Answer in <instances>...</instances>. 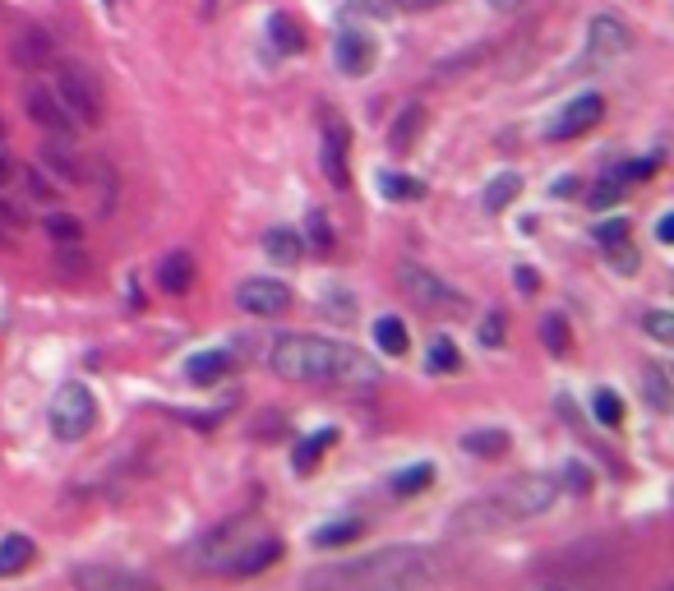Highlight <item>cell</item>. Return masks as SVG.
Returning a JSON list of instances; mask_svg holds the SVG:
<instances>
[{"label":"cell","instance_id":"obj_1","mask_svg":"<svg viewBox=\"0 0 674 591\" xmlns=\"http://www.w3.org/2000/svg\"><path fill=\"white\" fill-rule=\"evenodd\" d=\"M268 361L282 379L291 384H342V388H370L379 384V361L370 351L351 347V342L333 338H305V333H287L277 338Z\"/></svg>","mask_w":674,"mask_h":591},{"label":"cell","instance_id":"obj_2","mask_svg":"<svg viewBox=\"0 0 674 591\" xmlns=\"http://www.w3.org/2000/svg\"><path fill=\"white\" fill-rule=\"evenodd\" d=\"M434 582V564L416 545H388L361 559H342V564L314 568L310 587L333 591H425Z\"/></svg>","mask_w":674,"mask_h":591},{"label":"cell","instance_id":"obj_3","mask_svg":"<svg viewBox=\"0 0 674 591\" xmlns=\"http://www.w3.org/2000/svg\"><path fill=\"white\" fill-rule=\"evenodd\" d=\"M554 499H559V481H550V476H518V481L499 485L494 495L462 504L453 513V531L458 536H481V531H494V527L531 522V518H541V513H550Z\"/></svg>","mask_w":674,"mask_h":591},{"label":"cell","instance_id":"obj_4","mask_svg":"<svg viewBox=\"0 0 674 591\" xmlns=\"http://www.w3.org/2000/svg\"><path fill=\"white\" fill-rule=\"evenodd\" d=\"M56 97L61 107L70 111L74 121L84 125H102V111H107V97H102V84L97 74L79 61H56Z\"/></svg>","mask_w":674,"mask_h":591},{"label":"cell","instance_id":"obj_5","mask_svg":"<svg viewBox=\"0 0 674 591\" xmlns=\"http://www.w3.org/2000/svg\"><path fill=\"white\" fill-rule=\"evenodd\" d=\"M47 421H51V430H56V439H65V444L84 439L88 430H93V421H97L93 388H84L79 379L61 384L56 388V398H51V407H47Z\"/></svg>","mask_w":674,"mask_h":591},{"label":"cell","instance_id":"obj_6","mask_svg":"<svg viewBox=\"0 0 674 591\" xmlns=\"http://www.w3.org/2000/svg\"><path fill=\"white\" fill-rule=\"evenodd\" d=\"M398 287L411 305H421L430 314H462L467 310V296L458 287H448L444 278H434L430 268L421 264H398Z\"/></svg>","mask_w":674,"mask_h":591},{"label":"cell","instance_id":"obj_7","mask_svg":"<svg viewBox=\"0 0 674 591\" xmlns=\"http://www.w3.org/2000/svg\"><path fill=\"white\" fill-rule=\"evenodd\" d=\"M245 541H250V518L222 522V527H213L208 536H199L185 559H190V568H199V573H222V564H227Z\"/></svg>","mask_w":674,"mask_h":591},{"label":"cell","instance_id":"obj_8","mask_svg":"<svg viewBox=\"0 0 674 591\" xmlns=\"http://www.w3.org/2000/svg\"><path fill=\"white\" fill-rule=\"evenodd\" d=\"M633 51V28L619 14H596L587 24V65H610Z\"/></svg>","mask_w":674,"mask_h":591},{"label":"cell","instance_id":"obj_9","mask_svg":"<svg viewBox=\"0 0 674 591\" xmlns=\"http://www.w3.org/2000/svg\"><path fill=\"white\" fill-rule=\"evenodd\" d=\"M74 591H162L153 578L144 573H134V568H121V564H79L70 573Z\"/></svg>","mask_w":674,"mask_h":591},{"label":"cell","instance_id":"obj_10","mask_svg":"<svg viewBox=\"0 0 674 591\" xmlns=\"http://www.w3.org/2000/svg\"><path fill=\"white\" fill-rule=\"evenodd\" d=\"M236 305L254 319H277V314L291 310V287L277 278H245L236 287Z\"/></svg>","mask_w":674,"mask_h":591},{"label":"cell","instance_id":"obj_11","mask_svg":"<svg viewBox=\"0 0 674 591\" xmlns=\"http://www.w3.org/2000/svg\"><path fill=\"white\" fill-rule=\"evenodd\" d=\"M601 116H605V97L601 93H582V97H573V102H568L550 125H545V139H554V144H559V139H578V134L596 130Z\"/></svg>","mask_w":674,"mask_h":591},{"label":"cell","instance_id":"obj_12","mask_svg":"<svg viewBox=\"0 0 674 591\" xmlns=\"http://www.w3.org/2000/svg\"><path fill=\"white\" fill-rule=\"evenodd\" d=\"M24 107H28V121H33L37 130H47V134H65V139L74 134V116L61 107V97H56V88H47L42 79H33V84L24 88Z\"/></svg>","mask_w":674,"mask_h":591},{"label":"cell","instance_id":"obj_13","mask_svg":"<svg viewBox=\"0 0 674 591\" xmlns=\"http://www.w3.org/2000/svg\"><path fill=\"white\" fill-rule=\"evenodd\" d=\"M37 167L47 171L56 185L84 181V157H79V148H74L65 134H47V139L37 144Z\"/></svg>","mask_w":674,"mask_h":591},{"label":"cell","instance_id":"obj_14","mask_svg":"<svg viewBox=\"0 0 674 591\" xmlns=\"http://www.w3.org/2000/svg\"><path fill=\"white\" fill-rule=\"evenodd\" d=\"M374 56H379V47H374V37L365 33V28H342L333 42V61L337 70L347 74V79H365L374 65Z\"/></svg>","mask_w":674,"mask_h":591},{"label":"cell","instance_id":"obj_15","mask_svg":"<svg viewBox=\"0 0 674 591\" xmlns=\"http://www.w3.org/2000/svg\"><path fill=\"white\" fill-rule=\"evenodd\" d=\"M319 130H324V176L337 185V190H347V181H351V171H347L351 130H347V121H337V111H324V116H319Z\"/></svg>","mask_w":674,"mask_h":591},{"label":"cell","instance_id":"obj_16","mask_svg":"<svg viewBox=\"0 0 674 591\" xmlns=\"http://www.w3.org/2000/svg\"><path fill=\"white\" fill-rule=\"evenodd\" d=\"M277 559H282V541H277V536H259V541H245L241 550L222 564V573H227V578H254V573L273 568Z\"/></svg>","mask_w":674,"mask_h":591},{"label":"cell","instance_id":"obj_17","mask_svg":"<svg viewBox=\"0 0 674 591\" xmlns=\"http://www.w3.org/2000/svg\"><path fill=\"white\" fill-rule=\"evenodd\" d=\"M157 287L167 291V296H185L194 287V254L171 250L167 259H157Z\"/></svg>","mask_w":674,"mask_h":591},{"label":"cell","instance_id":"obj_18","mask_svg":"<svg viewBox=\"0 0 674 591\" xmlns=\"http://www.w3.org/2000/svg\"><path fill=\"white\" fill-rule=\"evenodd\" d=\"M421 130H425V107L421 102H407V107L398 111L393 130H388V148H393V153H411L416 139H421Z\"/></svg>","mask_w":674,"mask_h":591},{"label":"cell","instance_id":"obj_19","mask_svg":"<svg viewBox=\"0 0 674 591\" xmlns=\"http://www.w3.org/2000/svg\"><path fill=\"white\" fill-rule=\"evenodd\" d=\"M227 370H236L227 351H199V356H190V361H185V379H190L194 388L217 384V379H222Z\"/></svg>","mask_w":674,"mask_h":591},{"label":"cell","instance_id":"obj_20","mask_svg":"<svg viewBox=\"0 0 674 591\" xmlns=\"http://www.w3.org/2000/svg\"><path fill=\"white\" fill-rule=\"evenodd\" d=\"M37 545L28 541L24 531H10V536H0V578H14V573H24L33 564Z\"/></svg>","mask_w":674,"mask_h":591},{"label":"cell","instance_id":"obj_21","mask_svg":"<svg viewBox=\"0 0 674 591\" xmlns=\"http://www.w3.org/2000/svg\"><path fill=\"white\" fill-rule=\"evenodd\" d=\"M642 393H647V407L651 411H670L674 407V388H670V370H665L661 361L642 365Z\"/></svg>","mask_w":674,"mask_h":591},{"label":"cell","instance_id":"obj_22","mask_svg":"<svg viewBox=\"0 0 674 591\" xmlns=\"http://www.w3.org/2000/svg\"><path fill=\"white\" fill-rule=\"evenodd\" d=\"M47 61H56V47H51L47 33H24L19 42H14V65H24V70H42Z\"/></svg>","mask_w":674,"mask_h":591},{"label":"cell","instance_id":"obj_23","mask_svg":"<svg viewBox=\"0 0 674 591\" xmlns=\"http://www.w3.org/2000/svg\"><path fill=\"white\" fill-rule=\"evenodd\" d=\"M264 254L268 259H277V264H301L305 241L291 227H273V231H264Z\"/></svg>","mask_w":674,"mask_h":591},{"label":"cell","instance_id":"obj_24","mask_svg":"<svg viewBox=\"0 0 674 591\" xmlns=\"http://www.w3.org/2000/svg\"><path fill=\"white\" fill-rule=\"evenodd\" d=\"M268 37H273V47L282 51V56H296V51H305V28L296 24L287 10H277L273 19H268Z\"/></svg>","mask_w":674,"mask_h":591},{"label":"cell","instance_id":"obj_25","mask_svg":"<svg viewBox=\"0 0 674 591\" xmlns=\"http://www.w3.org/2000/svg\"><path fill=\"white\" fill-rule=\"evenodd\" d=\"M434 485V467L430 462H416V467H402L393 481H388V490L398 499H411V495H421V490H430Z\"/></svg>","mask_w":674,"mask_h":591},{"label":"cell","instance_id":"obj_26","mask_svg":"<svg viewBox=\"0 0 674 591\" xmlns=\"http://www.w3.org/2000/svg\"><path fill=\"white\" fill-rule=\"evenodd\" d=\"M374 342H379V351L384 356H407V324H402L398 314H384L379 324H374Z\"/></svg>","mask_w":674,"mask_h":591},{"label":"cell","instance_id":"obj_27","mask_svg":"<svg viewBox=\"0 0 674 591\" xmlns=\"http://www.w3.org/2000/svg\"><path fill=\"white\" fill-rule=\"evenodd\" d=\"M462 448H467L471 458H504V453H508V435H504V430H471V435L462 439Z\"/></svg>","mask_w":674,"mask_h":591},{"label":"cell","instance_id":"obj_28","mask_svg":"<svg viewBox=\"0 0 674 591\" xmlns=\"http://www.w3.org/2000/svg\"><path fill=\"white\" fill-rule=\"evenodd\" d=\"M379 194H384V199H398V204H411V199H425V181L388 171V176H379Z\"/></svg>","mask_w":674,"mask_h":591},{"label":"cell","instance_id":"obj_29","mask_svg":"<svg viewBox=\"0 0 674 591\" xmlns=\"http://www.w3.org/2000/svg\"><path fill=\"white\" fill-rule=\"evenodd\" d=\"M356 536H361V522L342 518V522H328V527L314 531V545H319V550H342V545H351Z\"/></svg>","mask_w":674,"mask_h":591},{"label":"cell","instance_id":"obj_30","mask_svg":"<svg viewBox=\"0 0 674 591\" xmlns=\"http://www.w3.org/2000/svg\"><path fill=\"white\" fill-rule=\"evenodd\" d=\"M541 342H545V351H550V356H564V351L573 347V338H568V319L559 310L541 319Z\"/></svg>","mask_w":674,"mask_h":591},{"label":"cell","instance_id":"obj_31","mask_svg":"<svg viewBox=\"0 0 674 591\" xmlns=\"http://www.w3.org/2000/svg\"><path fill=\"white\" fill-rule=\"evenodd\" d=\"M518 190H522V181L513 176V171H504V176H494L490 181V190H485V208L490 213H504L513 199H518Z\"/></svg>","mask_w":674,"mask_h":591},{"label":"cell","instance_id":"obj_32","mask_svg":"<svg viewBox=\"0 0 674 591\" xmlns=\"http://www.w3.org/2000/svg\"><path fill=\"white\" fill-rule=\"evenodd\" d=\"M333 439H337V430H319V435L301 439V444H296V453H291V467H296V471H310L314 462H319V453H324Z\"/></svg>","mask_w":674,"mask_h":591},{"label":"cell","instance_id":"obj_33","mask_svg":"<svg viewBox=\"0 0 674 591\" xmlns=\"http://www.w3.org/2000/svg\"><path fill=\"white\" fill-rule=\"evenodd\" d=\"M42 227H47L51 241H61V245L84 241V222L74 218V213H47V218H42Z\"/></svg>","mask_w":674,"mask_h":591},{"label":"cell","instance_id":"obj_34","mask_svg":"<svg viewBox=\"0 0 674 591\" xmlns=\"http://www.w3.org/2000/svg\"><path fill=\"white\" fill-rule=\"evenodd\" d=\"M305 250L314 254H333V227H328V218L314 208L310 218H305Z\"/></svg>","mask_w":674,"mask_h":591},{"label":"cell","instance_id":"obj_35","mask_svg":"<svg viewBox=\"0 0 674 591\" xmlns=\"http://www.w3.org/2000/svg\"><path fill=\"white\" fill-rule=\"evenodd\" d=\"M430 370H434V374H453V370H462V351L453 347L448 338H434V347H430Z\"/></svg>","mask_w":674,"mask_h":591},{"label":"cell","instance_id":"obj_36","mask_svg":"<svg viewBox=\"0 0 674 591\" xmlns=\"http://www.w3.org/2000/svg\"><path fill=\"white\" fill-rule=\"evenodd\" d=\"M628 236H633V227H628L624 218H605V222H596V241H601V250H614V245H624Z\"/></svg>","mask_w":674,"mask_h":591},{"label":"cell","instance_id":"obj_37","mask_svg":"<svg viewBox=\"0 0 674 591\" xmlns=\"http://www.w3.org/2000/svg\"><path fill=\"white\" fill-rule=\"evenodd\" d=\"M596 421H605V425L624 421V402H619L614 388H596Z\"/></svg>","mask_w":674,"mask_h":591},{"label":"cell","instance_id":"obj_38","mask_svg":"<svg viewBox=\"0 0 674 591\" xmlns=\"http://www.w3.org/2000/svg\"><path fill=\"white\" fill-rule=\"evenodd\" d=\"M624 190H628V185L619 181V176H605V181L587 194V204H591V208H610L614 199H624Z\"/></svg>","mask_w":674,"mask_h":591},{"label":"cell","instance_id":"obj_39","mask_svg":"<svg viewBox=\"0 0 674 591\" xmlns=\"http://www.w3.org/2000/svg\"><path fill=\"white\" fill-rule=\"evenodd\" d=\"M647 333L656 342H674V314L670 310H651L647 314Z\"/></svg>","mask_w":674,"mask_h":591},{"label":"cell","instance_id":"obj_40","mask_svg":"<svg viewBox=\"0 0 674 591\" xmlns=\"http://www.w3.org/2000/svg\"><path fill=\"white\" fill-rule=\"evenodd\" d=\"M481 347H504V314H485L481 319Z\"/></svg>","mask_w":674,"mask_h":591},{"label":"cell","instance_id":"obj_41","mask_svg":"<svg viewBox=\"0 0 674 591\" xmlns=\"http://www.w3.org/2000/svg\"><path fill=\"white\" fill-rule=\"evenodd\" d=\"M24 181H28V194H33V199H56V181H51V176H42V171H24Z\"/></svg>","mask_w":674,"mask_h":591},{"label":"cell","instance_id":"obj_42","mask_svg":"<svg viewBox=\"0 0 674 591\" xmlns=\"http://www.w3.org/2000/svg\"><path fill=\"white\" fill-rule=\"evenodd\" d=\"M14 241H19V213L0 199V245H14Z\"/></svg>","mask_w":674,"mask_h":591},{"label":"cell","instance_id":"obj_43","mask_svg":"<svg viewBox=\"0 0 674 591\" xmlns=\"http://www.w3.org/2000/svg\"><path fill=\"white\" fill-rule=\"evenodd\" d=\"M610 264L614 268H619V273H638V264H642V259H638V254H633V245H614V250H610Z\"/></svg>","mask_w":674,"mask_h":591},{"label":"cell","instance_id":"obj_44","mask_svg":"<svg viewBox=\"0 0 674 591\" xmlns=\"http://www.w3.org/2000/svg\"><path fill=\"white\" fill-rule=\"evenodd\" d=\"M14 181H19V162H14L5 139H0V185H14Z\"/></svg>","mask_w":674,"mask_h":591},{"label":"cell","instance_id":"obj_45","mask_svg":"<svg viewBox=\"0 0 674 591\" xmlns=\"http://www.w3.org/2000/svg\"><path fill=\"white\" fill-rule=\"evenodd\" d=\"M568 485H573L578 495H587V490H591V471L582 467V462H568Z\"/></svg>","mask_w":674,"mask_h":591},{"label":"cell","instance_id":"obj_46","mask_svg":"<svg viewBox=\"0 0 674 591\" xmlns=\"http://www.w3.org/2000/svg\"><path fill=\"white\" fill-rule=\"evenodd\" d=\"M550 194L554 199H568V194H578V181H573V176H559V181L550 185Z\"/></svg>","mask_w":674,"mask_h":591},{"label":"cell","instance_id":"obj_47","mask_svg":"<svg viewBox=\"0 0 674 591\" xmlns=\"http://www.w3.org/2000/svg\"><path fill=\"white\" fill-rule=\"evenodd\" d=\"M513 282H518V291H536V287H541V278H536L531 268H518V273H513Z\"/></svg>","mask_w":674,"mask_h":591},{"label":"cell","instance_id":"obj_48","mask_svg":"<svg viewBox=\"0 0 674 591\" xmlns=\"http://www.w3.org/2000/svg\"><path fill=\"white\" fill-rule=\"evenodd\" d=\"M656 241H661V245L674 241V213H665V218L656 222Z\"/></svg>","mask_w":674,"mask_h":591},{"label":"cell","instance_id":"obj_49","mask_svg":"<svg viewBox=\"0 0 674 591\" xmlns=\"http://www.w3.org/2000/svg\"><path fill=\"white\" fill-rule=\"evenodd\" d=\"M356 5H361L365 14H388L393 10V0H356Z\"/></svg>","mask_w":674,"mask_h":591},{"label":"cell","instance_id":"obj_50","mask_svg":"<svg viewBox=\"0 0 674 591\" xmlns=\"http://www.w3.org/2000/svg\"><path fill=\"white\" fill-rule=\"evenodd\" d=\"M490 10H499V14H508V10H518V5H527V0H485Z\"/></svg>","mask_w":674,"mask_h":591},{"label":"cell","instance_id":"obj_51","mask_svg":"<svg viewBox=\"0 0 674 591\" xmlns=\"http://www.w3.org/2000/svg\"><path fill=\"white\" fill-rule=\"evenodd\" d=\"M407 10H434V5H444V0H402Z\"/></svg>","mask_w":674,"mask_h":591},{"label":"cell","instance_id":"obj_52","mask_svg":"<svg viewBox=\"0 0 674 591\" xmlns=\"http://www.w3.org/2000/svg\"><path fill=\"white\" fill-rule=\"evenodd\" d=\"M116 5H121V0H102V10L107 14H116Z\"/></svg>","mask_w":674,"mask_h":591},{"label":"cell","instance_id":"obj_53","mask_svg":"<svg viewBox=\"0 0 674 591\" xmlns=\"http://www.w3.org/2000/svg\"><path fill=\"white\" fill-rule=\"evenodd\" d=\"M217 10V0H204V19H208V14H213Z\"/></svg>","mask_w":674,"mask_h":591},{"label":"cell","instance_id":"obj_54","mask_svg":"<svg viewBox=\"0 0 674 591\" xmlns=\"http://www.w3.org/2000/svg\"><path fill=\"white\" fill-rule=\"evenodd\" d=\"M531 591H568V587H531Z\"/></svg>","mask_w":674,"mask_h":591}]
</instances>
